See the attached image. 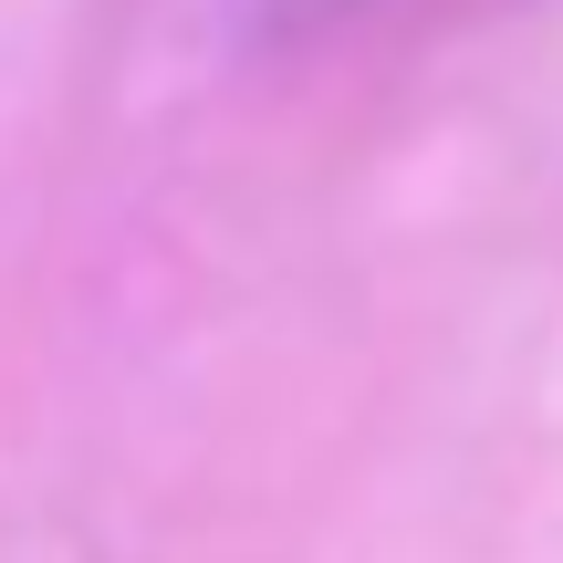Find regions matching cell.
<instances>
[{
  "mask_svg": "<svg viewBox=\"0 0 563 563\" xmlns=\"http://www.w3.org/2000/svg\"><path fill=\"white\" fill-rule=\"evenodd\" d=\"M334 11H344V0H262L272 32H313V21H334Z\"/></svg>",
  "mask_w": 563,
  "mask_h": 563,
  "instance_id": "6da1fadb",
  "label": "cell"
}]
</instances>
